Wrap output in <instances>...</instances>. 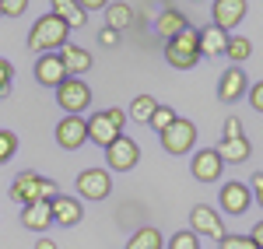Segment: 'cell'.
I'll list each match as a JSON object with an SVG mask.
<instances>
[{
  "instance_id": "cell-25",
  "label": "cell",
  "mask_w": 263,
  "mask_h": 249,
  "mask_svg": "<svg viewBox=\"0 0 263 249\" xmlns=\"http://www.w3.org/2000/svg\"><path fill=\"white\" fill-rule=\"evenodd\" d=\"M249 53H253V42L246 39V35H228V46H224V56L232 60V67H242L249 60Z\"/></svg>"
},
{
  "instance_id": "cell-7",
  "label": "cell",
  "mask_w": 263,
  "mask_h": 249,
  "mask_svg": "<svg viewBox=\"0 0 263 249\" xmlns=\"http://www.w3.org/2000/svg\"><path fill=\"white\" fill-rule=\"evenodd\" d=\"M78 200H105L112 193V172L109 168H84L74 179Z\"/></svg>"
},
{
  "instance_id": "cell-35",
  "label": "cell",
  "mask_w": 263,
  "mask_h": 249,
  "mask_svg": "<svg viewBox=\"0 0 263 249\" xmlns=\"http://www.w3.org/2000/svg\"><path fill=\"white\" fill-rule=\"evenodd\" d=\"M249 105H253L256 112H263V81L249 84Z\"/></svg>"
},
{
  "instance_id": "cell-3",
  "label": "cell",
  "mask_w": 263,
  "mask_h": 249,
  "mask_svg": "<svg viewBox=\"0 0 263 249\" xmlns=\"http://www.w3.org/2000/svg\"><path fill=\"white\" fill-rule=\"evenodd\" d=\"M165 63L176 67V70H193L200 63V39H197V28H186L182 35L165 42Z\"/></svg>"
},
{
  "instance_id": "cell-17",
  "label": "cell",
  "mask_w": 263,
  "mask_h": 249,
  "mask_svg": "<svg viewBox=\"0 0 263 249\" xmlns=\"http://www.w3.org/2000/svg\"><path fill=\"white\" fill-rule=\"evenodd\" d=\"M186 28H193V25H190V18H186L182 11H176V7H165L162 14L155 18V32H158L165 42L176 39V35H182Z\"/></svg>"
},
{
  "instance_id": "cell-6",
  "label": "cell",
  "mask_w": 263,
  "mask_h": 249,
  "mask_svg": "<svg viewBox=\"0 0 263 249\" xmlns=\"http://www.w3.org/2000/svg\"><path fill=\"white\" fill-rule=\"evenodd\" d=\"M158 141H162V147L168 151V155L182 158V155H190V151H193V144H197V123H193V120L176 116V123L168 126L165 133H158Z\"/></svg>"
},
{
  "instance_id": "cell-2",
  "label": "cell",
  "mask_w": 263,
  "mask_h": 249,
  "mask_svg": "<svg viewBox=\"0 0 263 249\" xmlns=\"http://www.w3.org/2000/svg\"><path fill=\"white\" fill-rule=\"evenodd\" d=\"M57 197V183L46 179L39 172H18L14 183H11V200L28 207V204H49Z\"/></svg>"
},
{
  "instance_id": "cell-10",
  "label": "cell",
  "mask_w": 263,
  "mask_h": 249,
  "mask_svg": "<svg viewBox=\"0 0 263 249\" xmlns=\"http://www.w3.org/2000/svg\"><path fill=\"white\" fill-rule=\"evenodd\" d=\"M32 74H35V81L42 84V88H60L70 74H67V67H63V56L60 53H42V56H35V67H32Z\"/></svg>"
},
{
  "instance_id": "cell-26",
  "label": "cell",
  "mask_w": 263,
  "mask_h": 249,
  "mask_svg": "<svg viewBox=\"0 0 263 249\" xmlns=\"http://www.w3.org/2000/svg\"><path fill=\"white\" fill-rule=\"evenodd\" d=\"M155 109H158V99H155V95H137V99L130 102V120H134V123H147V120L155 116Z\"/></svg>"
},
{
  "instance_id": "cell-38",
  "label": "cell",
  "mask_w": 263,
  "mask_h": 249,
  "mask_svg": "<svg viewBox=\"0 0 263 249\" xmlns=\"http://www.w3.org/2000/svg\"><path fill=\"white\" fill-rule=\"evenodd\" d=\"M249 239L256 242V249H263V221H256V225H253V232H249Z\"/></svg>"
},
{
  "instance_id": "cell-18",
  "label": "cell",
  "mask_w": 263,
  "mask_h": 249,
  "mask_svg": "<svg viewBox=\"0 0 263 249\" xmlns=\"http://www.w3.org/2000/svg\"><path fill=\"white\" fill-rule=\"evenodd\" d=\"M214 151H218V158H221L224 165H242V162H249V155H253V144H249V137L242 133V137L221 141Z\"/></svg>"
},
{
  "instance_id": "cell-4",
  "label": "cell",
  "mask_w": 263,
  "mask_h": 249,
  "mask_svg": "<svg viewBox=\"0 0 263 249\" xmlns=\"http://www.w3.org/2000/svg\"><path fill=\"white\" fill-rule=\"evenodd\" d=\"M190 232L197 235V239H214V242H221L224 235V214L221 210H214L211 204H197V207L190 210Z\"/></svg>"
},
{
  "instance_id": "cell-31",
  "label": "cell",
  "mask_w": 263,
  "mask_h": 249,
  "mask_svg": "<svg viewBox=\"0 0 263 249\" xmlns=\"http://www.w3.org/2000/svg\"><path fill=\"white\" fill-rule=\"evenodd\" d=\"M11 84H14V67L11 60H0V99L11 95Z\"/></svg>"
},
{
  "instance_id": "cell-11",
  "label": "cell",
  "mask_w": 263,
  "mask_h": 249,
  "mask_svg": "<svg viewBox=\"0 0 263 249\" xmlns=\"http://www.w3.org/2000/svg\"><path fill=\"white\" fill-rule=\"evenodd\" d=\"M190 172H193L197 183H218L221 172H224V162L218 158L214 147H200V151H193V158H190Z\"/></svg>"
},
{
  "instance_id": "cell-28",
  "label": "cell",
  "mask_w": 263,
  "mask_h": 249,
  "mask_svg": "<svg viewBox=\"0 0 263 249\" xmlns=\"http://www.w3.org/2000/svg\"><path fill=\"white\" fill-rule=\"evenodd\" d=\"M18 155V133L14 130H0V165H7Z\"/></svg>"
},
{
  "instance_id": "cell-24",
  "label": "cell",
  "mask_w": 263,
  "mask_h": 249,
  "mask_svg": "<svg viewBox=\"0 0 263 249\" xmlns=\"http://www.w3.org/2000/svg\"><path fill=\"white\" fill-rule=\"evenodd\" d=\"M126 249H165L162 228H155V225H144V228H137L134 235H130Z\"/></svg>"
},
{
  "instance_id": "cell-32",
  "label": "cell",
  "mask_w": 263,
  "mask_h": 249,
  "mask_svg": "<svg viewBox=\"0 0 263 249\" xmlns=\"http://www.w3.org/2000/svg\"><path fill=\"white\" fill-rule=\"evenodd\" d=\"M221 130H224V133H221V141H232V137H242V130H246V126H242V120H239V116H228V120L221 123Z\"/></svg>"
},
{
  "instance_id": "cell-36",
  "label": "cell",
  "mask_w": 263,
  "mask_h": 249,
  "mask_svg": "<svg viewBox=\"0 0 263 249\" xmlns=\"http://www.w3.org/2000/svg\"><path fill=\"white\" fill-rule=\"evenodd\" d=\"M99 46H120V32H112V28H99Z\"/></svg>"
},
{
  "instance_id": "cell-22",
  "label": "cell",
  "mask_w": 263,
  "mask_h": 249,
  "mask_svg": "<svg viewBox=\"0 0 263 249\" xmlns=\"http://www.w3.org/2000/svg\"><path fill=\"white\" fill-rule=\"evenodd\" d=\"M49 14H57L67 28H84V21H88V14L81 11V4H74V0H53Z\"/></svg>"
},
{
  "instance_id": "cell-13",
  "label": "cell",
  "mask_w": 263,
  "mask_h": 249,
  "mask_svg": "<svg viewBox=\"0 0 263 249\" xmlns=\"http://www.w3.org/2000/svg\"><path fill=\"white\" fill-rule=\"evenodd\" d=\"M249 14V4L246 0H214L211 4V25L221 28V32H232L235 25H242V18Z\"/></svg>"
},
{
  "instance_id": "cell-8",
  "label": "cell",
  "mask_w": 263,
  "mask_h": 249,
  "mask_svg": "<svg viewBox=\"0 0 263 249\" xmlns=\"http://www.w3.org/2000/svg\"><path fill=\"white\" fill-rule=\"evenodd\" d=\"M137 162H141V144L134 141V137H116L112 144L105 147V165H109V172H130V168H137Z\"/></svg>"
},
{
  "instance_id": "cell-29",
  "label": "cell",
  "mask_w": 263,
  "mask_h": 249,
  "mask_svg": "<svg viewBox=\"0 0 263 249\" xmlns=\"http://www.w3.org/2000/svg\"><path fill=\"white\" fill-rule=\"evenodd\" d=\"M165 249H200V239L193 235V232H176L172 239H165Z\"/></svg>"
},
{
  "instance_id": "cell-21",
  "label": "cell",
  "mask_w": 263,
  "mask_h": 249,
  "mask_svg": "<svg viewBox=\"0 0 263 249\" xmlns=\"http://www.w3.org/2000/svg\"><path fill=\"white\" fill-rule=\"evenodd\" d=\"M60 56H63V67H67V74L70 78H78V74H88L91 70V53L84 49V46H63L60 49Z\"/></svg>"
},
{
  "instance_id": "cell-41",
  "label": "cell",
  "mask_w": 263,
  "mask_h": 249,
  "mask_svg": "<svg viewBox=\"0 0 263 249\" xmlns=\"http://www.w3.org/2000/svg\"><path fill=\"white\" fill-rule=\"evenodd\" d=\"M0 14H4V11H0Z\"/></svg>"
},
{
  "instance_id": "cell-20",
  "label": "cell",
  "mask_w": 263,
  "mask_h": 249,
  "mask_svg": "<svg viewBox=\"0 0 263 249\" xmlns=\"http://www.w3.org/2000/svg\"><path fill=\"white\" fill-rule=\"evenodd\" d=\"M197 39H200V60L203 56H221L224 46H228V32L207 25V28H197Z\"/></svg>"
},
{
  "instance_id": "cell-5",
  "label": "cell",
  "mask_w": 263,
  "mask_h": 249,
  "mask_svg": "<svg viewBox=\"0 0 263 249\" xmlns=\"http://www.w3.org/2000/svg\"><path fill=\"white\" fill-rule=\"evenodd\" d=\"M57 105L63 109V116H81V112H88V105H91V88L81 78H67L57 88Z\"/></svg>"
},
{
  "instance_id": "cell-34",
  "label": "cell",
  "mask_w": 263,
  "mask_h": 249,
  "mask_svg": "<svg viewBox=\"0 0 263 249\" xmlns=\"http://www.w3.org/2000/svg\"><path fill=\"white\" fill-rule=\"evenodd\" d=\"M249 193H253V200H256V207L263 210V172H256V176L249 179Z\"/></svg>"
},
{
  "instance_id": "cell-15",
  "label": "cell",
  "mask_w": 263,
  "mask_h": 249,
  "mask_svg": "<svg viewBox=\"0 0 263 249\" xmlns=\"http://www.w3.org/2000/svg\"><path fill=\"white\" fill-rule=\"evenodd\" d=\"M242 95H249V74L242 67H228L221 74V81H218V99L232 105V102H239Z\"/></svg>"
},
{
  "instance_id": "cell-1",
  "label": "cell",
  "mask_w": 263,
  "mask_h": 249,
  "mask_svg": "<svg viewBox=\"0 0 263 249\" xmlns=\"http://www.w3.org/2000/svg\"><path fill=\"white\" fill-rule=\"evenodd\" d=\"M67 35H70V28L63 25L57 14H42L35 18V25L28 28V49L32 53H60L63 46H67Z\"/></svg>"
},
{
  "instance_id": "cell-39",
  "label": "cell",
  "mask_w": 263,
  "mask_h": 249,
  "mask_svg": "<svg viewBox=\"0 0 263 249\" xmlns=\"http://www.w3.org/2000/svg\"><path fill=\"white\" fill-rule=\"evenodd\" d=\"M81 11H84V14H91V11H105V4H102V0H81Z\"/></svg>"
},
{
  "instance_id": "cell-9",
  "label": "cell",
  "mask_w": 263,
  "mask_h": 249,
  "mask_svg": "<svg viewBox=\"0 0 263 249\" xmlns=\"http://www.w3.org/2000/svg\"><path fill=\"white\" fill-rule=\"evenodd\" d=\"M253 204V193H249V183L242 179H228L221 183V193H218V210L221 214H232V218H242Z\"/></svg>"
},
{
  "instance_id": "cell-40",
  "label": "cell",
  "mask_w": 263,
  "mask_h": 249,
  "mask_svg": "<svg viewBox=\"0 0 263 249\" xmlns=\"http://www.w3.org/2000/svg\"><path fill=\"white\" fill-rule=\"evenodd\" d=\"M35 249H57V242H53V239H49V235H42L39 242H35Z\"/></svg>"
},
{
  "instance_id": "cell-30",
  "label": "cell",
  "mask_w": 263,
  "mask_h": 249,
  "mask_svg": "<svg viewBox=\"0 0 263 249\" xmlns=\"http://www.w3.org/2000/svg\"><path fill=\"white\" fill-rule=\"evenodd\" d=\"M218 249H256V242H253L249 235H232V232H228L221 242H218Z\"/></svg>"
},
{
  "instance_id": "cell-23",
  "label": "cell",
  "mask_w": 263,
  "mask_h": 249,
  "mask_svg": "<svg viewBox=\"0 0 263 249\" xmlns=\"http://www.w3.org/2000/svg\"><path fill=\"white\" fill-rule=\"evenodd\" d=\"M130 21H134V7H130V4H123V0L105 4V28L123 32V28H130Z\"/></svg>"
},
{
  "instance_id": "cell-12",
  "label": "cell",
  "mask_w": 263,
  "mask_h": 249,
  "mask_svg": "<svg viewBox=\"0 0 263 249\" xmlns=\"http://www.w3.org/2000/svg\"><path fill=\"white\" fill-rule=\"evenodd\" d=\"M53 133H57V144L63 151H78L88 144V120L84 116H63Z\"/></svg>"
},
{
  "instance_id": "cell-19",
  "label": "cell",
  "mask_w": 263,
  "mask_h": 249,
  "mask_svg": "<svg viewBox=\"0 0 263 249\" xmlns=\"http://www.w3.org/2000/svg\"><path fill=\"white\" fill-rule=\"evenodd\" d=\"M21 225L28 232H49V225H53V210H49V204H28V207H21Z\"/></svg>"
},
{
  "instance_id": "cell-33",
  "label": "cell",
  "mask_w": 263,
  "mask_h": 249,
  "mask_svg": "<svg viewBox=\"0 0 263 249\" xmlns=\"http://www.w3.org/2000/svg\"><path fill=\"white\" fill-rule=\"evenodd\" d=\"M25 0H0V11H4V18H18V14H25Z\"/></svg>"
},
{
  "instance_id": "cell-14",
  "label": "cell",
  "mask_w": 263,
  "mask_h": 249,
  "mask_svg": "<svg viewBox=\"0 0 263 249\" xmlns=\"http://www.w3.org/2000/svg\"><path fill=\"white\" fill-rule=\"evenodd\" d=\"M49 210H53V225H63V228L81 225V218H84V204L78 197H63V193H57L49 200Z\"/></svg>"
},
{
  "instance_id": "cell-27",
  "label": "cell",
  "mask_w": 263,
  "mask_h": 249,
  "mask_svg": "<svg viewBox=\"0 0 263 249\" xmlns=\"http://www.w3.org/2000/svg\"><path fill=\"white\" fill-rule=\"evenodd\" d=\"M172 123H176V109H172V105H165V102H158V109H155V116L147 120V126H151L155 133H165Z\"/></svg>"
},
{
  "instance_id": "cell-16",
  "label": "cell",
  "mask_w": 263,
  "mask_h": 249,
  "mask_svg": "<svg viewBox=\"0 0 263 249\" xmlns=\"http://www.w3.org/2000/svg\"><path fill=\"white\" fill-rule=\"evenodd\" d=\"M116 137H123V133L109 123V116H105V112H91V116H88V141H91L95 147H102V151H105V147L112 144Z\"/></svg>"
},
{
  "instance_id": "cell-37",
  "label": "cell",
  "mask_w": 263,
  "mask_h": 249,
  "mask_svg": "<svg viewBox=\"0 0 263 249\" xmlns=\"http://www.w3.org/2000/svg\"><path fill=\"white\" fill-rule=\"evenodd\" d=\"M105 116H109V123L116 126V130H126V112H123V109H105Z\"/></svg>"
}]
</instances>
